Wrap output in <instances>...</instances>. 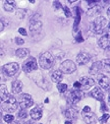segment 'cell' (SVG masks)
<instances>
[{"label": "cell", "instance_id": "cell-13", "mask_svg": "<svg viewBox=\"0 0 110 124\" xmlns=\"http://www.w3.org/2000/svg\"><path fill=\"white\" fill-rule=\"evenodd\" d=\"M98 45L102 49H108L109 48V35L108 34L102 35V37L98 40Z\"/></svg>", "mask_w": 110, "mask_h": 124}, {"label": "cell", "instance_id": "cell-5", "mask_svg": "<svg viewBox=\"0 0 110 124\" xmlns=\"http://www.w3.org/2000/svg\"><path fill=\"white\" fill-rule=\"evenodd\" d=\"M76 69H77V66L72 60L63 61L60 64V67H59V70L62 73H65V74H71V73L75 72Z\"/></svg>", "mask_w": 110, "mask_h": 124}, {"label": "cell", "instance_id": "cell-22", "mask_svg": "<svg viewBox=\"0 0 110 124\" xmlns=\"http://www.w3.org/2000/svg\"><path fill=\"white\" fill-rule=\"evenodd\" d=\"M4 9L7 12H13L15 10V2L14 1H5L4 2Z\"/></svg>", "mask_w": 110, "mask_h": 124}, {"label": "cell", "instance_id": "cell-21", "mask_svg": "<svg viewBox=\"0 0 110 124\" xmlns=\"http://www.w3.org/2000/svg\"><path fill=\"white\" fill-rule=\"evenodd\" d=\"M29 54V50L28 48H19L16 50V55L19 58H26Z\"/></svg>", "mask_w": 110, "mask_h": 124}, {"label": "cell", "instance_id": "cell-8", "mask_svg": "<svg viewBox=\"0 0 110 124\" xmlns=\"http://www.w3.org/2000/svg\"><path fill=\"white\" fill-rule=\"evenodd\" d=\"M3 72L5 75H7L8 77H12L14 75H16V73L18 72L19 70V64L18 63H15V62H12V63H8L5 64L2 68Z\"/></svg>", "mask_w": 110, "mask_h": 124}, {"label": "cell", "instance_id": "cell-1", "mask_svg": "<svg viewBox=\"0 0 110 124\" xmlns=\"http://www.w3.org/2000/svg\"><path fill=\"white\" fill-rule=\"evenodd\" d=\"M90 30L94 34L96 35H103L104 33L105 34H108V25H107V20L100 16L98 18H96L92 23H91V26H90Z\"/></svg>", "mask_w": 110, "mask_h": 124}, {"label": "cell", "instance_id": "cell-12", "mask_svg": "<svg viewBox=\"0 0 110 124\" xmlns=\"http://www.w3.org/2000/svg\"><path fill=\"white\" fill-rule=\"evenodd\" d=\"M82 115H83V118L87 124H95L96 117H95V114L92 113L91 111L90 112H83Z\"/></svg>", "mask_w": 110, "mask_h": 124}, {"label": "cell", "instance_id": "cell-3", "mask_svg": "<svg viewBox=\"0 0 110 124\" xmlns=\"http://www.w3.org/2000/svg\"><path fill=\"white\" fill-rule=\"evenodd\" d=\"M17 107H18V102L16 101V99L12 96H9L8 99L6 101H4V102L2 103V108L5 111L10 112V113L16 111Z\"/></svg>", "mask_w": 110, "mask_h": 124}, {"label": "cell", "instance_id": "cell-39", "mask_svg": "<svg viewBox=\"0 0 110 124\" xmlns=\"http://www.w3.org/2000/svg\"><path fill=\"white\" fill-rule=\"evenodd\" d=\"M3 29H4V24H3V22L1 20H0V32H2Z\"/></svg>", "mask_w": 110, "mask_h": 124}, {"label": "cell", "instance_id": "cell-42", "mask_svg": "<svg viewBox=\"0 0 110 124\" xmlns=\"http://www.w3.org/2000/svg\"><path fill=\"white\" fill-rule=\"evenodd\" d=\"M45 102L48 103V102H49V100H48V99H45Z\"/></svg>", "mask_w": 110, "mask_h": 124}, {"label": "cell", "instance_id": "cell-37", "mask_svg": "<svg viewBox=\"0 0 110 124\" xmlns=\"http://www.w3.org/2000/svg\"><path fill=\"white\" fill-rule=\"evenodd\" d=\"M74 88L75 89H77V90H80L81 89V84H80V82H75L74 83Z\"/></svg>", "mask_w": 110, "mask_h": 124}, {"label": "cell", "instance_id": "cell-4", "mask_svg": "<svg viewBox=\"0 0 110 124\" xmlns=\"http://www.w3.org/2000/svg\"><path fill=\"white\" fill-rule=\"evenodd\" d=\"M82 99H83V92L77 89L70 91V93L67 96V100L70 104H77Z\"/></svg>", "mask_w": 110, "mask_h": 124}, {"label": "cell", "instance_id": "cell-33", "mask_svg": "<svg viewBox=\"0 0 110 124\" xmlns=\"http://www.w3.org/2000/svg\"><path fill=\"white\" fill-rule=\"evenodd\" d=\"M76 40L79 41V42H83V41H84V39H83V37H82V33H81V32H79L78 36L76 37Z\"/></svg>", "mask_w": 110, "mask_h": 124}, {"label": "cell", "instance_id": "cell-36", "mask_svg": "<svg viewBox=\"0 0 110 124\" xmlns=\"http://www.w3.org/2000/svg\"><path fill=\"white\" fill-rule=\"evenodd\" d=\"M53 5H54L55 9H60V8H62V5H61V3H60V2H58V1H55V2H53Z\"/></svg>", "mask_w": 110, "mask_h": 124}, {"label": "cell", "instance_id": "cell-38", "mask_svg": "<svg viewBox=\"0 0 110 124\" xmlns=\"http://www.w3.org/2000/svg\"><path fill=\"white\" fill-rule=\"evenodd\" d=\"M90 111H91L90 107H89V106H88V105H86V106L84 107V109H83V112H90Z\"/></svg>", "mask_w": 110, "mask_h": 124}, {"label": "cell", "instance_id": "cell-15", "mask_svg": "<svg viewBox=\"0 0 110 124\" xmlns=\"http://www.w3.org/2000/svg\"><path fill=\"white\" fill-rule=\"evenodd\" d=\"M30 116L34 120H39L42 116V109L38 106H36L30 110Z\"/></svg>", "mask_w": 110, "mask_h": 124}, {"label": "cell", "instance_id": "cell-9", "mask_svg": "<svg viewBox=\"0 0 110 124\" xmlns=\"http://www.w3.org/2000/svg\"><path fill=\"white\" fill-rule=\"evenodd\" d=\"M29 27L30 33L33 34V35H37V34H38L40 31H41L42 23H41V21H39L38 19H37L36 17H34V18L30 19Z\"/></svg>", "mask_w": 110, "mask_h": 124}, {"label": "cell", "instance_id": "cell-2", "mask_svg": "<svg viewBox=\"0 0 110 124\" xmlns=\"http://www.w3.org/2000/svg\"><path fill=\"white\" fill-rule=\"evenodd\" d=\"M55 62V58L50 52H44L39 57V65L42 69H50Z\"/></svg>", "mask_w": 110, "mask_h": 124}, {"label": "cell", "instance_id": "cell-31", "mask_svg": "<svg viewBox=\"0 0 110 124\" xmlns=\"http://www.w3.org/2000/svg\"><path fill=\"white\" fill-rule=\"evenodd\" d=\"M18 116H19V118H26L27 117V111L25 109H21L18 113Z\"/></svg>", "mask_w": 110, "mask_h": 124}, {"label": "cell", "instance_id": "cell-19", "mask_svg": "<svg viewBox=\"0 0 110 124\" xmlns=\"http://www.w3.org/2000/svg\"><path fill=\"white\" fill-rule=\"evenodd\" d=\"M51 79L55 83H60L62 81V79H63V73L60 70H55L51 74Z\"/></svg>", "mask_w": 110, "mask_h": 124}, {"label": "cell", "instance_id": "cell-30", "mask_svg": "<svg viewBox=\"0 0 110 124\" xmlns=\"http://www.w3.org/2000/svg\"><path fill=\"white\" fill-rule=\"evenodd\" d=\"M62 8H63V10H64V14H65V16H66V17H68V18H69V17H71V15H72V14H71L70 9H69L67 6H64V7H62Z\"/></svg>", "mask_w": 110, "mask_h": 124}, {"label": "cell", "instance_id": "cell-46", "mask_svg": "<svg viewBox=\"0 0 110 124\" xmlns=\"http://www.w3.org/2000/svg\"><path fill=\"white\" fill-rule=\"evenodd\" d=\"M39 124H41V123H39Z\"/></svg>", "mask_w": 110, "mask_h": 124}, {"label": "cell", "instance_id": "cell-11", "mask_svg": "<svg viewBox=\"0 0 110 124\" xmlns=\"http://www.w3.org/2000/svg\"><path fill=\"white\" fill-rule=\"evenodd\" d=\"M90 59V55L87 52H81V53H79L76 57V60L78 62V64L79 65H85L87 64L88 62L89 61Z\"/></svg>", "mask_w": 110, "mask_h": 124}, {"label": "cell", "instance_id": "cell-45", "mask_svg": "<svg viewBox=\"0 0 110 124\" xmlns=\"http://www.w3.org/2000/svg\"><path fill=\"white\" fill-rule=\"evenodd\" d=\"M0 124H2V123H1V121H0Z\"/></svg>", "mask_w": 110, "mask_h": 124}, {"label": "cell", "instance_id": "cell-28", "mask_svg": "<svg viewBox=\"0 0 110 124\" xmlns=\"http://www.w3.org/2000/svg\"><path fill=\"white\" fill-rule=\"evenodd\" d=\"M3 119H4L5 122H7V123L9 124V123H11L12 121H14V116L11 115V114H6V115L3 116Z\"/></svg>", "mask_w": 110, "mask_h": 124}, {"label": "cell", "instance_id": "cell-43", "mask_svg": "<svg viewBox=\"0 0 110 124\" xmlns=\"http://www.w3.org/2000/svg\"><path fill=\"white\" fill-rule=\"evenodd\" d=\"M65 124H72V123H71V121H66Z\"/></svg>", "mask_w": 110, "mask_h": 124}, {"label": "cell", "instance_id": "cell-17", "mask_svg": "<svg viewBox=\"0 0 110 124\" xmlns=\"http://www.w3.org/2000/svg\"><path fill=\"white\" fill-rule=\"evenodd\" d=\"M23 90V83L19 80H16L12 83V92H13V94L15 95H17L19 94V93H21Z\"/></svg>", "mask_w": 110, "mask_h": 124}, {"label": "cell", "instance_id": "cell-41", "mask_svg": "<svg viewBox=\"0 0 110 124\" xmlns=\"http://www.w3.org/2000/svg\"><path fill=\"white\" fill-rule=\"evenodd\" d=\"M24 124H34V122H31V120H29V121H26Z\"/></svg>", "mask_w": 110, "mask_h": 124}, {"label": "cell", "instance_id": "cell-7", "mask_svg": "<svg viewBox=\"0 0 110 124\" xmlns=\"http://www.w3.org/2000/svg\"><path fill=\"white\" fill-rule=\"evenodd\" d=\"M33 104H34V101H33L31 96H29L28 94H22L19 97V105L21 106L22 109L30 107Z\"/></svg>", "mask_w": 110, "mask_h": 124}, {"label": "cell", "instance_id": "cell-14", "mask_svg": "<svg viewBox=\"0 0 110 124\" xmlns=\"http://www.w3.org/2000/svg\"><path fill=\"white\" fill-rule=\"evenodd\" d=\"M8 97H9V92H8L6 85L0 84V102L6 101Z\"/></svg>", "mask_w": 110, "mask_h": 124}, {"label": "cell", "instance_id": "cell-20", "mask_svg": "<svg viewBox=\"0 0 110 124\" xmlns=\"http://www.w3.org/2000/svg\"><path fill=\"white\" fill-rule=\"evenodd\" d=\"M78 116V112L76 109L74 108H68V109L65 111V117L68 118V119H71V120H75Z\"/></svg>", "mask_w": 110, "mask_h": 124}, {"label": "cell", "instance_id": "cell-27", "mask_svg": "<svg viewBox=\"0 0 110 124\" xmlns=\"http://www.w3.org/2000/svg\"><path fill=\"white\" fill-rule=\"evenodd\" d=\"M100 62H101L102 68H104L106 71H109V63H110L109 59H105V60H102V61H100Z\"/></svg>", "mask_w": 110, "mask_h": 124}, {"label": "cell", "instance_id": "cell-44", "mask_svg": "<svg viewBox=\"0 0 110 124\" xmlns=\"http://www.w3.org/2000/svg\"><path fill=\"white\" fill-rule=\"evenodd\" d=\"M1 116H2V113H1V111H0V121H1Z\"/></svg>", "mask_w": 110, "mask_h": 124}, {"label": "cell", "instance_id": "cell-10", "mask_svg": "<svg viewBox=\"0 0 110 124\" xmlns=\"http://www.w3.org/2000/svg\"><path fill=\"white\" fill-rule=\"evenodd\" d=\"M79 82H80V84H81V89L82 90H88L89 88H91L94 85V80L91 79V78H88V77H83Z\"/></svg>", "mask_w": 110, "mask_h": 124}, {"label": "cell", "instance_id": "cell-6", "mask_svg": "<svg viewBox=\"0 0 110 124\" xmlns=\"http://www.w3.org/2000/svg\"><path fill=\"white\" fill-rule=\"evenodd\" d=\"M38 67L37 61L36 60L35 57H29L28 60L25 61V63L23 64V70L26 73H31L33 71L37 70Z\"/></svg>", "mask_w": 110, "mask_h": 124}, {"label": "cell", "instance_id": "cell-24", "mask_svg": "<svg viewBox=\"0 0 110 124\" xmlns=\"http://www.w3.org/2000/svg\"><path fill=\"white\" fill-rule=\"evenodd\" d=\"M101 7L100 6H98V5H96V6H94V7H91L88 11V16H91V15H93V14H99L100 12H101Z\"/></svg>", "mask_w": 110, "mask_h": 124}, {"label": "cell", "instance_id": "cell-32", "mask_svg": "<svg viewBox=\"0 0 110 124\" xmlns=\"http://www.w3.org/2000/svg\"><path fill=\"white\" fill-rule=\"evenodd\" d=\"M100 107H101L100 110H101L102 112H105V111L108 110V108H107V106H106V104H105V102H104L103 101H101V106H100Z\"/></svg>", "mask_w": 110, "mask_h": 124}, {"label": "cell", "instance_id": "cell-26", "mask_svg": "<svg viewBox=\"0 0 110 124\" xmlns=\"http://www.w3.org/2000/svg\"><path fill=\"white\" fill-rule=\"evenodd\" d=\"M57 89H58V91L60 92V93H65L66 91H67V89H68V86H67V84H62V83H58V85H57Z\"/></svg>", "mask_w": 110, "mask_h": 124}, {"label": "cell", "instance_id": "cell-29", "mask_svg": "<svg viewBox=\"0 0 110 124\" xmlns=\"http://www.w3.org/2000/svg\"><path fill=\"white\" fill-rule=\"evenodd\" d=\"M108 119H109V114L105 113V114H103V115L99 118V123H100V124H105Z\"/></svg>", "mask_w": 110, "mask_h": 124}, {"label": "cell", "instance_id": "cell-34", "mask_svg": "<svg viewBox=\"0 0 110 124\" xmlns=\"http://www.w3.org/2000/svg\"><path fill=\"white\" fill-rule=\"evenodd\" d=\"M19 33H20L22 36H25V37L28 35V34H27V31H26L24 28H20V29H19Z\"/></svg>", "mask_w": 110, "mask_h": 124}, {"label": "cell", "instance_id": "cell-40", "mask_svg": "<svg viewBox=\"0 0 110 124\" xmlns=\"http://www.w3.org/2000/svg\"><path fill=\"white\" fill-rule=\"evenodd\" d=\"M9 124H20V122H19V121H12V122L9 123Z\"/></svg>", "mask_w": 110, "mask_h": 124}, {"label": "cell", "instance_id": "cell-16", "mask_svg": "<svg viewBox=\"0 0 110 124\" xmlns=\"http://www.w3.org/2000/svg\"><path fill=\"white\" fill-rule=\"evenodd\" d=\"M98 83H99L100 87L102 89H104V90H107L109 88V78L106 75H103V74L99 75V77H98Z\"/></svg>", "mask_w": 110, "mask_h": 124}, {"label": "cell", "instance_id": "cell-18", "mask_svg": "<svg viewBox=\"0 0 110 124\" xmlns=\"http://www.w3.org/2000/svg\"><path fill=\"white\" fill-rule=\"evenodd\" d=\"M91 97L94 98L95 100H97V101H103L104 94L99 88H94L91 92Z\"/></svg>", "mask_w": 110, "mask_h": 124}, {"label": "cell", "instance_id": "cell-23", "mask_svg": "<svg viewBox=\"0 0 110 124\" xmlns=\"http://www.w3.org/2000/svg\"><path fill=\"white\" fill-rule=\"evenodd\" d=\"M101 68H102L101 62H100V61L95 62V63H94V64L91 66V68H90V73H91V74H96Z\"/></svg>", "mask_w": 110, "mask_h": 124}, {"label": "cell", "instance_id": "cell-35", "mask_svg": "<svg viewBox=\"0 0 110 124\" xmlns=\"http://www.w3.org/2000/svg\"><path fill=\"white\" fill-rule=\"evenodd\" d=\"M16 42H17L19 45H21V44H24V39H22V38H16Z\"/></svg>", "mask_w": 110, "mask_h": 124}, {"label": "cell", "instance_id": "cell-25", "mask_svg": "<svg viewBox=\"0 0 110 124\" xmlns=\"http://www.w3.org/2000/svg\"><path fill=\"white\" fill-rule=\"evenodd\" d=\"M80 20H81V14H80V12L77 11V16H76L75 23H74V27H73L74 32H77V31H78V26H79V24H80Z\"/></svg>", "mask_w": 110, "mask_h": 124}]
</instances>
